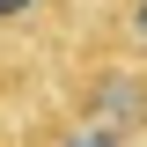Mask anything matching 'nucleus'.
I'll use <instances>...</instances> for the list:
<instances>
[{
  "instance_id": "1",
  "label": "nucleus",
  "mask_w": 147,
  "mask_h": 147,
  "mask_svg": "<svg viewBox=\"0 0 147 147\" xmlns=\"http://www.w3.org/2000/svg\"><path fill=\"white\" fill-rule=\"evenodd\" d=\"M59 103L81 118V125H103L118 140L147 147V59L125 52H96L81 37L59 44Z\"/></svg>"
},
{
  "instance_id": "2",
  "label": "nucleus",
  "mask_w": 147,
  "mask_h": 147,
  "mask_svg": "<svg viewBox=\"0 0 147 147\" xmlns=\"http://www.w3.org/2000/svg\"><path fill=\"white\" fill-rule=\"evenodd\" d=\"M81 44L96 52H125V59H147V0H88L81 22H74Z\"/></svg>"
},
{
  "instance_id": "3",
  "label": "nucleus",
  "mask_w": 147,
  "mask_h": 147,
  "mask_svg": "<svg viewBox=\"0 0 147 147\" xmlns=\"http://www.w3.org/2000/svg\"><path fill=\"white\" fill-rule=\"evenodd\" d=\"M88 0H0V44H59Z\"/></svg>"
},
{
  "instance_id": "4",
  "label": "nucleus",
  "mask_w": 147,
  "mask_h": 147,
  "mask_svg": "<svg viewBox=\"0 0 147 147\" xmlns=\"http://www.w3.org/2000/svg\"><path fill=\"white\" fill-rule=\"evenodd\" d=\"M44 147H140V140H118V132H103V125H81L66 103L52 110V132H44Z\"/></svg>"
}]
</instances>
